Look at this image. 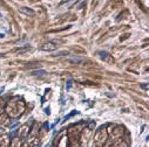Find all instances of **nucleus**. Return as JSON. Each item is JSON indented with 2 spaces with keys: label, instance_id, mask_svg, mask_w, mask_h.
Returning <instances> with one entry per match:
<instances>
[{
  "label": "nucleus",
  "instance_id": "5",
  "mask_svg": "<svg viewBox=\"0 0 149 147\" xmlns=\"http://www.w3.org/2000/svg\"><path fill=\"white\" fill-rule=\"evenodd\" d=\"M43 74H45V71L43 70H40V71H33L32 75H43Z\"/></svg>",
  "mask_w": 149,
  "mask_h": 147
},
{
  "label": "nucleus",
  "instance_id": "3",
  "mask_svg": "<svg viewBox=\"0 0 149 147\" xmlns=\"http://www.w3.org/2000/svg\"><path fill=\"white\" fill-rule=\"evenodd\" d=\"M8 144H9V140H8L7 136H3V137H0V145H1L3 147H6Z\"/></svg>",
  "mask_w": 149,
  "mask_h": 147
},
{
  "label": "nucleus",
  "instance_id": "6",
  "mask_svg": "<svg viewBox=\"0 0 149 147\" xmlns=\"http://www.w3.org/2000/svg\"><path fill=\"white\" fill-rule=\"evenodd\" d=\"M28 49H29V47L27 46V47H25V48H21V49H18L17 51H18V53H24V51H26V50H28Z\"/></svg>",
  "mask_w": 149,
  "mask_h": 147
},
{
  "label": "nucleus",
  "instance_id": "4",
  "mask_svg": "<svg viewBox=\"0 0 149 147\" xmlns=\"http://www.w3.org/2000/svg\"><path fill=\"white\" fill-rule=\"evenodd\" d=\"M68 61H69V62H73V63H79V62L82 61V58H80V57H74V58H69Z\"/></svg>",
  "mask_w": 149,
  "mask_h": 147
},
{
  "label": "nucleus",
  "instance_id": "7",
  "mask_svg": "<svg viewBox=\"0 0 149 147\" xmlns=\"http://www.w3.org/2000/svg\"><path fill=\"white\" fill-rule=\"evenodd\" d=\"M58 55H59V56H62V55H68V51H60Z\"/></svg>",
  "mask_w": 149,
  "mask_h": 147
},
{
  "label": "nucleus",
  "instance_id": "8",
  "mask_svg": "<svg viewBox=\"0 0 149 147\" xmlns=\"http://www.w3.org/2000/svg\"><path fill=\"white\" fill-rule=\"evenodd\" d=\"M66 1H69V0H62V1H61V3H60V5H62V4H65V3H66Z\"/></svg>",
  "mask_w": 149,
  "mask_h": 147
},
{
  "label": "nucleus",
  "instance_id": "2",
  "mask_svg": "<svg viewBox=\"0 0 149 147\" xmlns=\"http://www.w3.org/2000/svg\"><path fill=\"white\" fill-rule=\"evenodd\" d=\"M19 12H20V13L26 14V15H32V17L35 14L32 9H29V8H27V7H20V8H19Z\"/></svg>",
  "mask_w": 149,
  "mask_h": 147
},
{
  "label": "nucleus",
  "instance_id": "1",
  "mask_svg": "<svg viewBox=\"0 0 149 147\" xmlns=\"http://www.w3.org/2000/svg\"><path fill=\"white\" fill-rule=\"evenodd\" d=\"M56 49V46H54L53 43H46L41 47V50H45V51H53Z\"/></svg>",
  "mask_w": 149,
  "mask_h": 147
}]
</instances>
